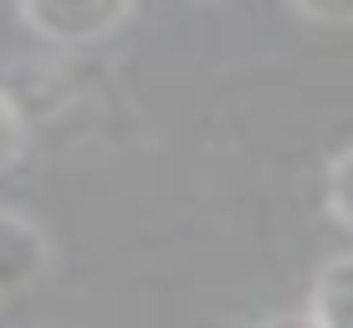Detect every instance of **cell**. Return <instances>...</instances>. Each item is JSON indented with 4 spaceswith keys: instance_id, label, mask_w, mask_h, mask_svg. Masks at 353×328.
<instances>
[{
    "instance_id": "cell-6",
    "label": "cell",
    "mask_w": 353,
    "mask_h": 328,
    "mask_svg": "<svg viewBox=\"0 0 353 328\" xmlns=\"http://www.w3.org/2000/svg\"><path fill=\"white\" fill-rule=\"evenodd\" d=\"M292 10L312 26H353V0H292Z\"/></svg>"
},
{
    "instance_id": "cell-4",
    "label": "cell",
    "mask_w": 353,
    "mask_h": 328,
    "mask_svg": "<svg viewBox=\"0 0 353 328\" xmlns=\"http://www.w3.org/2000/svg\"><path fill=\"white\" fill-rule=\"evenodd\" d=\"M323 200H327V215L353 236V144L338 149L327 160V175H323Z\"/></svg>"
},
{
    "instance_id": "cell-1",
    "label": "cell",
    "mask_w": 353,
    "mask_h": 328,
    "mask_svg": "<svg viewBox=\"0 0 353 328\" xmlns=\"http://www.w3.org/2000/svg\"><path fill=\"white\" fill-rule=\"evenodd\" d=\"M16 16L36 41L67 46H103L133 21V0H16Z\"/></svg>"
},
{
    "instance_id": "cell-7",
    "label": "cell",
    "mask_w": 353,
    "mask_h": 328,
    "mask_svg": "<svg viewBox=\"0 0 353 328\" xmlns=\"http://www.w3.org/2000/svg\"><path fill=\"white\" fill-rule=\"evenodd\" d=\"M251 328H323V323L302 308V313H272V318H261V323H251Z\"/></svg>"
},
{
    "instance_id": "cell-5",
    "label": "cell",
    "mask_w": 353,
    "mask_h": 328,
    "mask_svg": "<svg viewBox=\"0 0 353 328\" xmlns=\"http://www.w3.org/2000/svg\"><path fill=\"white\" fill-rule=\"evenodd\" d=\"M26 149H31V118H26V108L0 88V175L10 164H21Z\"/></svg>"
},
{
    "instance_id": "cell-3",
    "label": "cell",
    "mask_w": 353,
    "mask_h": 328,
    "mask_svg": "<svg viewBox=\"0 0 353 328\" xmlns=\"http://www.w3.org/2000/svg\"><path fill=\"white\" fill-rule=\"evenodd\" d=\"M307 313L323 328H353V251H338L318 267L307 287Z\"/></svg>"
},
{
    "instance_id": "cell-2",
    "label": "cell",
    "mask_w": 353,
    "mask_h": 328,
    "mask_svg": "<svg viewBox=\"0 0 353 328\" xmlns=\"http://www.w3.org/2000/svg\"><path fill=\"white\" fill-rule=\"evenodd\" d=\"M46 267H52L46 231L16 211H0V293L6 287H31Z\"/></svg>"
}]
</instances>
